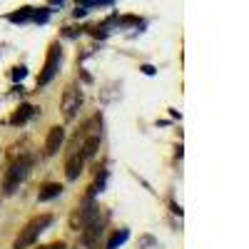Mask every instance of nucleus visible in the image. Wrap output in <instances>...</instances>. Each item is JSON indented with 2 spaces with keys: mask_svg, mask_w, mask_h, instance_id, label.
<instances>
[{
  "mask_svg": "<svg viewBox=\"0 0 249 249\" xmlns=\"http://www.w3.org/2000/svg\"><path fill=\"white\" fill-rule=\"evenodd\" d=\"M50 224H53V217H50V214L35 217L33 222H28V227H25V230L20 232V237L15 239V249H28L30 244H35V239L43 234Z\"/></svg>",
  "mask_w": 249,
  "mask_h": 249,
  "instance_id": "1",
  "label": "nucleus"
},
{
  "mask_svg": "<svg viewBox=\"0 0 249 249\" xmlns=\"http://www.w3.org/2000/svg\"><path fill=\"white\" fill-rule=\"evenodd\" d=\"M57 68H60V45L53 43L50 53H48V60H45V68H43V72H40V77H37V85H48V82L55 77Z\"/></svg>",
  "mask_w": 249,
  "mask_h": 249,
  "instance_id": "2",
  "label": "nucleus"
},
{
  "mask_svg": "<svg viewBox=\"0 0 249 249\" xmlns=\"http://www.w3.org/2000/svg\"><path fill=\"white\" fill-rule=\"evenodd\" d=\"M28 167H30V157H23V160H18V162L13 164L10 172H8V177H5V192H15V187L25 179Z\"/></svg>",
  "mask_w": 249,
  "mask_h": 249,
  "instance_id": "3",
  "label": "nucleus"
},
{
  "mask_svg": "<svg viewBox=\"0 0 249 249\" xmlns=\"http://www.w3.org/2000/svg\"><path fill=\"white\" fill-rule=\"evenodd\" d=\"M80 102H82L80 92H77L75 88H68L65 95H62V115H65V120H72V117L77 115Z\"/></svg>",
  "mask_w": 249,
  "mask_h": 249,
  "instance_id": "4",
  "label": "nucleus"
},
{
  "mask_svg": "<svg viewBox=\"0 0 249 249\" xmlns=\"http://www.w3.org/2000/svg\"><path fill=\"white\" fill-rule=\"evenodd\" d=\"M62 140H65V130H62V127H53L48 132V140H45V155H55L60 150Z\"/></svg>",
  "mask_w": 249,
  "mask_h": 249,
  "instance_id": "5",
  "label": "nucleus"
},
{
  "mask_svg": "<svg viewBox=\"0 0 249 249\" xmlns=\"http://www.w3.org/2000/svg\"><path fill=\"white\" fill-rule=\"evenodd\" d=\"M82 162H85V157H82L80 152L68 160V167H65V170H68V172H65L68 179H77V175H80V170H82Z\"/></svg>",
  "mask_w": 249,
  "mask_h": 249,
  "instance_id": "6",
  "label": "nucleus"
},
{
  "mask_svg": "<svg viewBox=\"0 0 249 249\" xmlns=\"http://www.w3.org/2000/svg\"><path fill=\"white\" fill-rule=\"evenodd\" d=\"M60 192H62V187H60V184H55V182H50V184H45L43 190H40L37 199H40V202H48V199H55Z\"/></svg>",
  "mask_w": 249,
  "mask_h": 249,
  "instance_id": "7",
  "label": "nucleus"
},
{
  "mask_svg": "<svg viewBox=\"0 0 249 249\" xmlns=\"http://www.w3.org/2000/svg\"><path fill=\"white\" fill-rule=\"evenodd\" d=\"M97 147H100V135H95V137H90L85 144H82V150H80V155L82 157H92L95 152H97Z\"/></svg>",
  "mask_w": 249,
  "mask_h": 249,
  "instance_id": "8",
  "label": "nucleus"
},
{
  "mask_svg": "<svg viewBox=\"0 0 249 249\" xmlns=\"http://www.w3.org/2000/svg\"><path fill=\"white\" fill-rule=\"evenodd\" d=\"M33 18V8H20V13H13L8 15L10 23H28V20Z\"/></svg>",
  "mask_w": 249,
  "mask_h": 249,
  "instance_id": "9",
  "label": "nucleus"
},
{
  "mask_svg": "<svg viewBox=\"0 0 249 249\" xmlns=\"http://www.w3.org/2000/svg\"><path fill=\"white\" fill-rule=\"evenodd\" d=\"M30 115H33V107H30V105H23V107H20V110L13 115V120H10V122H13V124H23Z\"/></svg>",
  "mask_w": 249,
  "mask_h": 249,
  "instance_id": "10",
  "label": "nucleus"
},
{
  "mask_svg": "<svg viewBox=\"0 0 249 249\" xmlns=\"http://www.w3.org/2000/svg\"><path fill=\"white\" fill-rule=\"evenodd\" d=\"M124 239H127V232H117V234H115V237L110 239V244H107V249H115V247H117V244H122Z\"/></svg>",
  "mask_w": 249,
  "mask_h": 249,
  "instance_id": "11",
  "label": "nucleus"
},
{
  "mask_svg": "<svg viewBox=\"0 0 249 249\" xmlns=\"http://www.w3.org/2000/svg\"><path fill=\"white\" fill-rule=\"evenodd\" d=\"M97 3H102V0H77L80 8H90V5H97Z\"/></svg>",
  "mask_w": 249,
  "mask_h": 249,
  "instance_id": "12",
  "label": "nucleus"
},
{
  "mask_svg": "<svg viewBox=\"0 0 249 249\" xmlns=\"http://www.w3.org/2000/svg\"><path fill=\"white\" fill-rule=\"evenodd\" d=\"M13 77H15V80H23V77H25V68H15Z\"/></svg>",
  "mask_w": 249,
  "mask_h": 249,
  "instance_id": "13",
  "label": "nucleus"
},
{
  "mask_svg": "<svg viewBox=\"0 0 249 249\" xmlns=\"http://www.w3.org/2000/svg\"><path fill=\"white\" fill-rule=\"evenodd\" d=\"M43 249H65V244H50V247H43Z\"/></svg>",
  "mask_w": 249,
  "mask_h": 249,
  "instance_id": "14",
  "label": "nucleus"
},
{
  "mask_svg": "<svg viewBox=\"0 0 249 249\" xmlns=\"http://www.w3.org/2000/svg\"><path fill=\"white\" fill-rule=\"evenodd\" d=\"M65 0H50V5H62Z\"/></svg>",
  "mask_w": 249,
  "mask_h": 249,
  "instance_id": "15",
  "label": "nucleus"
}]
</instances>
